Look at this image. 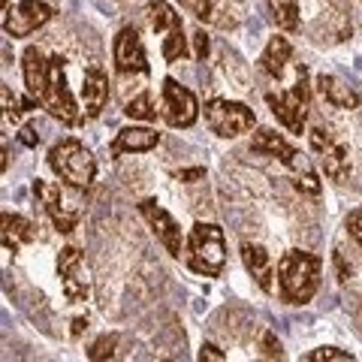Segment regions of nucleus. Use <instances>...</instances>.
<instances>
[{
  "mask_svg": "<svg viewBox=\"0 0 362 362\" xmlns=\"http://www.w3.org/2000/svg\"><path fill=\"white\" fill-rule=\"evenodd\" d=\"M266 103L290 133H302L305 130V118H308V106H311V85H308V70L299 64L296 66V85L290 90H269L266 94Z\"/></svg>",
  "mask_w": 362,
  "mask_h": 362,
  "instance_id": "nucleus-5",
  "label": "nucleus"
},
{
  "mask_svg": "<svg viewBox=\"0 0 362 362\" xmlns=\"http://www.w3.org/2000/svg\"><path fill=\"white\" fill-rule=\"evenodd\" d=\"M145 16H148V25L154 33H160L163 42H160V52H163V61L175 64L181 58H187V37H185V25H181V16L175 13L166 0H151L145 6Z\"/></svg>",
  "mask_w": 362,
  "mask_h": 362,
  "instance_id": "nucleus-7",
  "label": "nucleus"
},
{
  "mask_svg": "<svg viewBox=\"0 0 362 362\" xmlns=\"http://www.w3.org/2000/svg\"><path fill=\"white\" fill-rule=\"evenodd\" d=\"M18 139H21V142H25V145H28V148H33V145H37V142H40V136H37V130H33V127H30V124H28V127H21V133H18Z\"/></svg>",
  "mask_w": 362,
  "mask_h": 362,
  "instance_id": "nucleus-33",
  "label": "nucleus"
},
{
  "mask_svg": "<svg viewBox=\"0 0 362 362\" xmlns=\"http://www.w3.org/2000/svg\"><path fill=\"white\" fill-rule=\"evenodd\" d=\"M124 115L133 118V121H157V109L151 103L148 90H142V94H136L133 100H127V106H124Z\"/></svg>",
  "mask_w": 362,
  "mask_h": 362,
  "instance_id": "nucleus-24",
  "label": "nucleus"
},
{
  "mask_svg": "<svg viewBox=\"0 0 362 362\" xmlns=\"http://www.w3.org/2000/svg\"><path fill=\"white\" fill-rule=\"evenodd\" d=\"M347 233L356 239V245L362 247V209H356V211H350L347 214Z\"/></svg>",
  "mask_w": 362,
  "mask_h": 362,
  "instance_id": "nucleus-31",
  "label": "nucleus"
},
{
  "mask_svg": "<svg viewBox=\"0 0 362 362\" xmlns=\"http://www.w3.org/2000/svg\"><path fill=\"white\" fill-rule=\"evenodd\" d=\"M320 257L308 251H287L278 259V290L287 305H308L320 290Z\"/></svg>",
  "mask_w": 362,
  "mask_h": 362,
  "instance_id": "nucleus-1",
  "label": "nucleus"
},
{
  "mask_svg": "<svg viewBox=\"0 0 362 362\" xmlns=\"http://www.w3.org/2000/svg\"><path fill=\"white\" fill-rule=\"evenodd\" d=\"M263 356L266 359H281V356H284V354H281V341L275 338V332H272V329L263 332Z\"/></svg>",
  "mask_w": 362,
  "mask_h": 362,
  "instance_id": "nucleus-29",
  "label": "nucleus"
},
{
  "mask_svg": "<svg viewBox=\"0 0 362 362\" xmlns=\"http://www.w3.org/2000/svg\"><path fill=\"white\" fill-rule=\"evenodd\" d=\"M242 263L247 269V275L257 281V287L263 293H272V278H275V272H272V259L266 254L263 245H242Z\"/></svg>",
  "mask_w": 362,
  "mask_h": 362,
  "instance_id": "nucleus-19",
  "label": "nucleus"
},
{
  "mask_svg": "<svg viewBox=\"0 0 362 362\" xmlns=\"http://www.w3.org/2000/svg\"><path fill=\"white\" fill-rule=\"evenodd\" d=\"M206 124L221 139H235V136H242L254 127L257 115H254V109H247L245 103H235V100H209Z\"/></svg>",
  "mask_w": 362,
  "mask_h": 362,
  "instance_id": "nucleus-8",
  "label": "nucleus"
},
{
  "mask_svg": "<svg viewBox=\"0 0 362 362\" xmlns=\"http://www.w3.org/2000/svg\"><path fill=\"white\" fill-rule=\"evenodd\" d=\"M251 148L259 151V154L278 157V160L290 169L293 185H296L299 190H305V194H311V197L320 194V181H317V173H314L311 160L299 148H293V145L281 133H275V130H257L254 139H251Z\"/></svg>",
  "mask_w": 362,
  "mask_h": 362,
  "instance_id": "nucleus-2",
  "label": "nucleus"
},
{
  "mask_svg": "<svg viewBox=\"0 0 362 362\" xmlns=\"http://www.w3.org/2000/svg\"><path fill=\"white\" fill-rule=\"evenodd\" d=\"M40 106L49 112L52 118H58L61 124H70V127L82 121L78 103H76L70 85H66V70H64L61 54H52L49 58V78H45V90L40 97Z\"/></svg>",
  "mask_w": 362,
  "mask_h": 362,
  "instance_id": "nucleus-6",
  "label": "nucleus"
},
{
  "mask_svg": "<svg viewBox=\"0 0 362 362\" xmlns=\"http://www.w3.org/2000/svg\"><path fill=\"white\" fill-rule=\"evenodd\" d=\"M311 148L317 154V160H320L326 178L344 181L350 175V157L344 151V145H338L326 130H320V127L311 130Z\"/></svg>",
  "mask_w": 362,
  "mask_h": 362,
  "instance_id": "nucleus-15",
  "label": "nucleus"
},
{
  "mask_svg": "<svg viewBox=\"0 0 362 362\" xmlns=\"http://www.w3.org/2000/svg\"><path fill=\"white\" fill-rule=\"evenodd\" d=\"M82 329H88V320H85V317H76V320H73V338L82 335Z\"/></svg>",
  "mask_w": 362,
  "mask_h": 362,
  "instance_id": "nucleus-35",
  "label": "nucleus"
},
{
  "mask_svg": "<svg viewBox=\"0 0 362 362\" xmlns=\"http://www.w3.org/2000/svg\"><path fill=\"white\" fill-rule=\"evenodd\" d=\"M136 209H139V214H142L145 221H148L151 233L157 235V242H160V245H163L173 257H181V247H185V239H181V226L175 223L173 214H169L163 206H157L154 199H142Z\"/></svg>",
  "mask_w": 362,
  "mask_h": 362,
  "instance_id": "nucleus-14",
  "label": "nucleus"
},
{
  "mask_svg": "<svg viewBox=\"0 0 362 362\" xmlns=\"http://www.w3.org/2000/svg\"><path fill=\"white\" fill-rule=\"evenodd\" d=\"M163 115L169 127H175V130L194 127L199 118V103H197L194 90L178 85L175 78H163Z\"/></svg>",
  "mask_w": 362,
  "mask_h": 362,
  "instance_id": "nucleus-9",
  "label": "nucleus"
},
{
  "mask_svg": "<svg viewBox=\"0 0 362 362\" xmlns=\"http://www.w3.org/2000/svg\"><path fill=\"white\" fill-rule=\"evenodd\" d=\"M54 9L42 0H21L16 6H6L4 13V30L6 37L21 40V37H30L33 30H40L45 21H52Z\"/></svg>",
  "mask_w": 362,
  "mask_h": 362,
  "instance_id": "nucleus-11",
  "label": "nucleus"
},
{
  "mask_svg": "<svg viewBox=\"0 0 362 362\" xmlns=\"http://www.w3.org/2000/svg\"><path fill=\"white\" fill-rule=\"evenodd\" d=\"M199 359H202V362H223L226 356H223L214 344H202V347H199Z\"/></svg>",
  "mask_w": 362,
  "mask_h": 362,
  "instance_id": "nucleus-32",
  "label": "nucleus"
},
{
  "mask_svg": "<svg viewBox=\"0 0 362 362\" xmlns=\"http://www.w3.org/2000/svg\"><path fill=\"white\" fill-rule=\"evenodd\" d=\"M112 58H115V70L121 76H130V73H148V54H145V45L142 37L136 28H121L115 42H112Z\"/></svg>",
  "mask_w": 362,
  "mask_h": 362,
  "instance_id": "nucleus-12",
  "label": "nucleus"
},
{
  "mask_svg": "<svg viewBox=\"0 0 362 362\" xmlns=\"http://www.w3.org/2000/svg\"><path fill=\"white\" fill-rule=\"evenodd\" d=\"M58 275H61V287H64V296L66 302H88L90 296V281H88V266H85V257L78 247L66 245L64 251L58 254Z\"/></svg>",
  "mask_w": 362,
  "mask_h": 362,
  "instance_id": "nucleus-10",
  "label": "nucleus"
},
{
  "mask_svg": "<svg viewBox=\"0 0 362 362\" xmlns=\"http://www.w3.org/2000/svg\"><path fill=\"white\" fill-rule=\"evenodd\" d=\"M21 73H25V88L30 100L40 103V97L45 90V78H49V58H45L37 45H28L25 54H21Z\"/></svg>",
  "mask_w": 362,
  "mask_h": 362,
  "instance_id": "nucleus-17",
  "label": "nucleus"
},
{
  "mask_svg": "<svg viewBox=\"0 0 362 362\" xmlns=\"http://www.w3.org/2000/svg\"><path fill=\"white\" fill-rule=\"evenodd\" d=\"M194 18L199 21H211V0H178Z\"/></svg>",
  "mask_w": 362,
  "mask_h": 362,
  "instance_id": "nucleus-28",
  "label": "nucleus"
},
{
  "mask_svg": "<svg viewBox=\"0 0 362 362\" xmlns=\"http://www.w3.org/2000/svg\"><path fill=\"white\" fill-rule=\"evenodd\" d=\"M82 97H85V112L88 118H97L109 103V76L100 66H88L85 82H82Z\"/></svg>",
  "mask_w": 362,
  "mask_h": 362,
  "instance_id": "nucleus-18",
  "label": "nucleus"
},
{
  "mask_svg": "<svg viewBox=\"0 0 362 362\" xmlns=\"http://www.w3.org/2000/svg\"><path fill=\"white\" fill-rule=\"evenodd\" d=\"M290 58H293V45L287 42V37H272L269 45L263 49V54H259V66H263L272 78H281Z\"/></svg>",
  "mask_w": 362,
  "mask_h": 362,
  "instance_id": "nucleus-21",
  "label": "nucleus"
},
{
  "mask_svg": "<svg viewBox=\"0 0 362 362\" xmlns=\"http://www.w3.org/2000/svg\"><path fill=\"white\" fill-rule=\"evenodd\" d=\"M202 175H206V169H202V166H197V169H181V173H178L181 181H197Z\"/></svg>",
  "mask_w": 362,
  "mask_h": 362,
  "instance_id": "nucleus-34",
  "label": "nucleus"
},
{
  "mask_svg": "<svg viewBox=\"0 0 362 362\" xmlns=\"http://www.w3.org/2000/svg\"><path fill=\"white\" fill-rule=\"evenodd\" d=\"M49 166L61 181H66L70 187H78V190H88L97 178L94 154H90L78 139H61L58 145H52Z\"/></svg>",
  "mask_w": 362,
  "mask_h": 362,
  "instance_id": "nucleus-4",
  "label": "nucleus"
},
{
  "mask_svg": "<svg viewBox=\"0 0 362 362\" xmlns=\"http://www.w3.org/2000/svg\"><path fill=\"white\" fill-rule=\"evenodd\" d=\"M0 226H4V247L6 251H18L21 245H28V242H33V223L28 221V218H21V214H9V211H4V218H0Z\"/></svg>",
  "mask_w": 362,
  "mask_h": 362,
  "instance_id": "nucleus-22",
  "label": "nucleus"
},
{
  "mask_svg": "<svg viewBox=\"0 0 362 362\" xmlns=\"http://www.w3.org/2000/svg\"><path fill=\"white\" fill-rule=\"evenodd\" d=\"M347 359H354V356L338 347H317L308 354V362H347Z\"/></svg>",
  "mask_w": 362,
  "mask_h": 362,
  "instance_id": "nucleus-27",
  "label": "nucleus"
},
{
  "mask_svg": "<svg viewBox=\"0 0 362 362\" xmlns=\"http://www.w3.org/2000/svg\"><path fill=\"white\" fill-rule=\"evenodd\" d=\"M160 145V133L151 130V127H124L118 130V136L112 139L109 151L112 157H121V154H145Z\"/></svg>",
  "mask_w": 362,
  "mask_h": 362,
  "instance_id": "nucleus-16",
  "label": "nucleus"
},
{
  "mask_svg": "<svg viewBox=\"0 0 362 362\" xmlns=\"http://www.w3.org/2000/svg\"><path fill=\"white\" fill-rule=\"evenodd\" d=\"M33 197H37V202L45 209V214H49V221L54 223V230H58V233H73L76 230L78 211L66 206V199H64L58 185L37 178V181H33Z\"/></svg>",
  "mask_w": 362,
  "mask_h": 362,
  "instance_id": "nucleus-13",
  "label": "nucleus"
},
{
  "mask_svg": "<svg viewBox=\"0 0 362 362\" xmlns=\"http://www.w3.org/2000/svg\"><path fill=\"white\" fill-rule=\"evenodd\" d=\"M190 40H194V58L197 61H206L209 58V37H206V30H194V37H190Z\"/></svg>",
  "mask_w": 362,
  "mask_h": 362,
  "instance_id": "nucleus-30",
  "label": "nucleus"
},
{
  "mask_svg": "<svg viewBox=\"0 0 362 362\" xmlns=\"http://www.w3.org/2000/svg\"><path fill=\"white\" fill-rule=\"evenodd\" d=\"M266 4H269L272 21H275L281 30H296L299 28V4L296 0H266Z\"/></svg>",
  "mask_w": 362,
  "mask_h": 362,
  "instance_id": "nucleus-23",
  "label": "nucleus"
},
{
  "mask_svg": "<svg viewBox=\"0 0 362 362\" xmlns=\"http://www.w3.org/2000/svg\"><path fill=\"white\" fill-rule=\"evenodd\" d=\"M226 263V242L223 230L218 223H194V230L187 235V266L197 275L218 278Z\"/></svg>",
  "mask_w": 362,
  "mask_h": 362,
  "instance_id": "nucleus-3",
  "label": "nucleus"
},
{
  "mask_svg": "<svg viewBox=\"0 0 362 362\" xmlns=\"http://www.w3.org/2000/svg\"><path fill=\"white\" fill-rule=\"evenodd\" d=\"M317 90L323 94V100L329 106L335 109H356L362 103V97H359V90H354L350 85H344L341 78H335V76H320L317 78Z\"/></svg>",
  "mask_w": 362,
  "mask_h": 362,
  "instance_id": "nucleus-20",
  "label": "nucleus"
},
{
  "mask_svg": "<svg viewBox=\"0 0 362 362\" xmlns=\"http://www.w3.org/2000/svg\"><path fill=\"white\" fill-rule=\"evenodd\" d=\"M115 347H118V335H103V338H97V341L90 344L88 359H94V362L112 359V356H115Z\"/></svg>",
  "mask_w": 362,
  "mask_h": 362,
  "instance_id": "nucleus-26",
  "label": "nucleus"
},
{
  "mask_svg": "<svg viewBox=\"0 0 362 362\" xmlns=\"http://www.w3.org/2000/svg\"><path fill=\"white\" fill-rule=\"evenodd\" d=\"M0 100H4V118L13 121V124H18L21 115H25L28 109H33V103H37V100H28V103H21V100L13 94V90H9V85L0 88Z\"/></svg>",
  "mask_w": 362,
  "mask_h": 362,
  "instance_id": "nucleus-25",
  "label": "nucleus"
}]
</instances>
